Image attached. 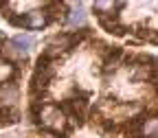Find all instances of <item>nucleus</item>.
Returning <instances> with one entry per match:
<instances>
[{"instance_id": "nucleus-11", "label": "nucleus", "mask_w": 158, "mask_h": 138, "mask_svg": "<svg viewBox=\"0 0 158 138\" xmlns=\"http://www.w3.org/2000/svg\"><path fill=\"white\" fill-rule=\"evenodd\" d=\"M123 57V51L121 48H108V53H106V68H114L116 64H118V59Z\"/></svg>"}, {"instance_id": "nucleus-8", "label": "nucleus", "mask_w": 158, "mask_h": 138, "mask_svg": "<svg viewBox=\"0 0 158 138\" xmlns=\"http://www.w3.org/2000/svg\"><path fill=\"white\" fill-rule=\"evenodd\" d=\"M0 48H2V55H5V59H7V62H11V64H18V62H22V59H24V55L20 53V51H18L13 44H11V39H5Z\"/></svg>"}, {"instance_id": "nucleus-2", "label": "nucleus", "mask_w": 158, "mask_h": 138, "mask_svg": "<svg viewBox=\"0 0 158 138\" xmlns=\"http://www.w3.org/2000/svg\"><path fill=\"white\" fill-rule=\"evenodd\" d=\"M53 75H55L53 59L46 57V55H42L37 59V66H35V72H33V79H31V92L33 94H42L48 88Z\"/></svg>"}, {"instance_id": "nucleus-9", "label": "nucleus", "mask_w": 158, "mask_h": 138, "mask_svg": "<svg viewBox=\"0 0 158 138\" xmlns=\"http://www.w3.org/2000/svg\"><path fill=\"white\" fill-rule=\"evenodd\" d=\"M15 99H18V88H15V83L7 81L2 88H0V101L7 103V105H13Z\"/></svg>"}, {"instance_id": "nucleus-4", "label": "nucleus", "mask_w": 158, "mask_h": 138, "mask_svg": "<svg viewBox=\"0 0 158 138\" xmlns=\"http://www.w3.org/2000/svg\"><path fill=\"white\" fill-rule=\"evenodd\" d=\"M48 24V15L44 9H33V11H27V15L22 13V24L24 29H42Z\"/></svg>"}, {"instance_id": "nucleus-7", "label": "nucleus", "mask_w": 158, "mask_h": 138, "mask_svg": "<svg viewBox=\"0 0 158 138\" xmlns=\"http://www.w3.org/2000/svg\"><path fill=\"white\" fill-rule=\"evenodd\" d=\"M11 44L20 51V53H22L24 57L29 55V51L33 48V44H35V39L31 37V35H24V33H20V35H15L13 39H11Z\"/></svg>"}, {"instance_id": "nucleus-1", "label": "nucleus", "mask_w": 158, "mask_h": 138, "mask_svg": "<svg viewBox=\"0 0 158 138\" xmlns=\"http://www.w3.org/2000/svg\"><path fill=\"white\" fill-rule=\"evenodd\" d=\"M37 123L42 125L46 132L57 134L59 138H68L70 125H68V118L62 112V108H57L53 103H42V110H40V116H37Z\"/></svg>"}, {"instance_id": "nucleus-6", "label": "nucleus", "mask_w": 158, "mask_h": 138, "mask_svg": "<svg viewBox=\"0 0 158 138\" xmlns=\"http://www.w3.org/2000/svg\"><path fill=\"white\" fill-rule=\"evenodd\" d=\"M125 5L123 2H103V0H99V2H94V11L99 18H108V15H118L116 11L123 9Z\"/></svg>"}, {"instance_id": "nucleus-3", "label": "nucleus", "mask_w": 158, "mask_h": 138, "mask_svg": "<svg viewBox=\"0 0 158 138\" xmlns=\"http://www.w3.org/2000/svg\"><path fill=\"white\" fill-rule=\"evenodd\" d=\"M75 44H77V42H75V37H73V35H66V33H62V35H55V37H51V39H48L44 55L53 59L55 55H64V53H68V51H70Z\"/></svg>"}, {"instance_id": "nucleus-5", "label": "nucleus", "mask_w": 158, "mask_h": 138, "mask_svg": "<svg viewBox=\"0 0 158 138\" xmlns=\"http://www.w3.org/2000/svg\"><path fill=\"white\" fill-rule=\"evenodd\" d=\"M99 22H101V26H103L108 33H114V35H125V31H127V26H123L121 22H118V15L99 18Z\"/></svg>"}, {"instance_id": "nucleus-10", "label": "nucleus", "mask_w": 158, "mask_h": 138, "mask_svg": "<svg viewBox=\"0 0 158 138\" xmlns=\"http://www.w3.org/2000/svg\"><path fill=\"white\" fill-rule=\"evenodd\" d=\"M84 20H86V13H84V7H81V5L70 7V11H68V22H70L73 26L84 24Z\"/></svg>"}]
</instances>
